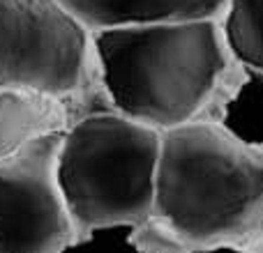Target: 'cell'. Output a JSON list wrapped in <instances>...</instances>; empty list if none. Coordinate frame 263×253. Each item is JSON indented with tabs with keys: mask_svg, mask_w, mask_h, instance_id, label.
Here are the masks:
<instances>
[{
	"mask_svg": "<svg viewBox=\"0 0 263 253\" xmlns=\"http://www.w3.org/2000/svg\"><path fill=\"white\" fill-rule=\"evenodd\" d=\"M90 51L106 106L159 134L208 118L238 65L222 21L97 30Z\"/></svg>",
	"mask_w": 263,
	"mask_h": 253,
	"instance_id": "1",
	"label": "cell"
},
{
	"mask_svg": "<svg viewBox=\"0 0 263 253\" xmlns=\"http://www.w3.org/2000/svg\"><path fill=\"white\" fill-rule=\"evenodd\" d=\"M153 221L187 251L247 244L263 228V152L208 120L162 134Z\"/></svg>",
	"mask_w": 263,
	"mask_h": 253,
	"instance_id": "2",
	"label": "cell"
},
{
	"mask_svg": "<svg viewBox=\"0 0 263 253\" xmlns=\"http://www.w3.org/2000/svg\"><path fill=\"white\" fill-rule=\"evenodd\" d=\"M162 134L111 109L79 115L60 134L58 184L77 230L153 219Z\"/></svg>",
	"mask_w": 263,
	"mask_h": 253,
	"instance_id": "3",
	"label": "cell"
},
{
	"mask_svg": "<svg viewBox=\"0 0 263 253\" xmlns=\"http://www.w3.org/2000/svg\"><path fill=\"white\" fill-rule=\"evenodd\" d=\"M0 88L65 99L74 118L109 109L95 81L90 32L58 0H0Z\"/></svg>",
	"mask_w": 263,
	"mask_h": 253,
	"instance_id": "4",
	"label": "cell"
},
{
	"mask_svg": "<svg viewBox=\"0 0 263 253\" xmlns=\"http://www.w3.org/2000/svg\"><path fill=\"white\" fill-rule=\"evenodd\" d=\"M60 134L0 161V253H60L77 237L55 173Z\"/></svg>",
	"mask_w": 263,
	"mask_h": 253,
	"instance_id": "5",
	"label": "cell"
},
{
	"mask_svg": "<svg viewBox=\"0 0 263 253\" xmlns=\"http://www.w3.org/2000/svg\"><path fill=\"white\" fill-rule=\"evenodd\" d=\"M231 0H58L88 32L180 21H222Z\"/></svg>",
	"mask_w": 263,
	"mask_h": 253,
	"instance_id": "6",
	"label": "cell"
},
{
	"mask_svg": "<svg viewBox=\"0 0 263 253\" xmlns=\"http://www.w3.org/2000/svg\"><path fill=\"white\" fill-rule=\"evenodd\" d=\"M72 104L32 90L0 88V161L72 122Z\"/></svg>",
	"mask_w": 263,
	"mask_h": 253,
	"instance_id": "7",
	"label": "cell"
},
{
	"mask_svg": "<svg viewBox=\"0 0 263 253\" xmlns=\"http://www.w3.org/2000/svg\"><path fill=\"white\" fill-rule=\"evenodd\" d=\"M205 120L240 145L263 152V69L238 62Z\"/></svg>",
	"mask_w": 263,
	"mask_h": 253,
	"instance_id": "8",
	"label": "cell"
},
{
	"mask_svg": "<svg viewBox=\"0 0 263 253\" xmlns=\"http://www.w3.org/2000/svg\"><path fill=\"white\" fill-rule=\"evenodd\" d=\"M222 26L238 62L263 69V0H231Z\"/></svg>",
	"mask_w": 263,
	"mask_h": 253,
	"instance_id": "9",
	"label": "cell"
},
{
	"mask_svg": "<svg viewBox=\"0 0 263 253\" xmlns=\"http://www.w3.org/2000/svg\"><path fill=\"white\" fill-rule=\"evenodd\" d=\"M60 253H157L139 226H104L77 233Z\"/></svg>",
	"mask_w": 263,
	"mask_h": 253,
	"instance_id": "10",
	"label": "cell"
},
{
	"mask_svg": "<svg viewBox=\"0 0 263 253\" xmlns=\"http://www.w3.org/2000/svg\"><path fill=\"white\" fill-rule=\"evenodd\" d=\"M187 253H263V251L252 249L247 244H219V246H205V249H192Z\"/></svg>",
	"mask_w": 263,
	"mask_h": 253,
	"instance_id": "11",
	"label": "cell"
},
{
	"mask_svg": "<svg viewBox=\"0 0 263 253\" xmlns=\"http://www.w3.org/2000/svg\"><path fill=\"white\" fill-rule=\"evenodd\" d=\"M247 246H252V249H259V251H263V228L259 233H256L254 237H252L250 242H247Z\"/></svg>",
	"mask_w": 263,
	"mask_h": 253,
	"instance_id": "12",
	"label": "cell"
}]
</instances>
